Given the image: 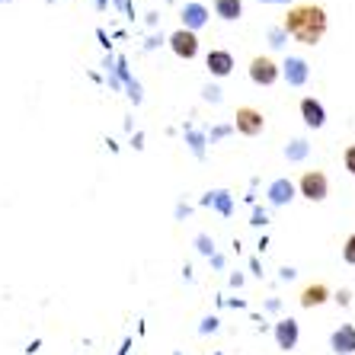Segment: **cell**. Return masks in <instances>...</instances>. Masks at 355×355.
Instances as JSON below:
<instances>
[{"mask_svg": "<svg viewBox=\"0 0 355 355\" xmlns=\"http://www.w3.org/2000/svg\"><path fill=\"white\" fill-rule=\"evenodd\" d=\"M285 33L295 35L297 42H304V45H317L327 33V13L320 7H295L285 19Z\"/></svg>", "mask_w": 355, "mask_h": 355, "instance_id": "cell-1", "label": "cell"}, {"mask_svg": "<svg viewBox=\"0 0 355 355\" xmlns=\"http://www.w3.org/2000/svg\"><path fill=\"white\" fill-rule=\"evenodd\" d=\"M301 192H304L311 202H320V198H327V176L317 173V170L304 173V176H301Z\"/></svg>", "mask_w": 355, "mask_h": 355, "instance_id": "cell-2", "label": "cell"}, {"mask_svg": "<svg viewBox=\"0 0 355 355\" xmlns=\"http://www.w3.org/2000/svg\"><path fill=\"white\" fill-rule=\"evenodd\" d=\"M170 45H173V51L180 58H196V51H198V39L189 29H180V33L170 35Z\"/></svg>", "mask_w": 355, "mask_h": 355, "instance_id": "cell-3", "label": "cell"}, {"mask_svg": "<svg viewBox=\"0 0 355 355\" xmlns=\"http://www.w3.org/2000/svg\"><path fill=\"white\" fill-rule=\"evenodd\" d=\"M250 77H253L257 83H263V87H269V83H275V77H279V67H275L269 58H253V64H250Z\"/></svg>", "mask_w": 355, "mask_h": 355, "instance_id": "cell-4", "label": "cell"}, {"mask_svg": "<svg viewBox=\"0 0 355 355\" xmlns=\"http://www.w3.org/2000/svg\"><path fill=\"white\" fill-rule=\"evenodd\" d=\"M330 346H333V352H339V355H349V352H355V327H339L336 333H333V339H330Z\"/></svg>", "mask_w": 355, "mask_h": 355, "instance_id": "cell-5", "label": "cell"}, {"mask_svg": "<svg viewBox=\"0 0 355 355\" xmlns=\"http://www.w3.org/2000/svg\"><path fill=\"white\" fill-rule=\"evenodd\" d=\"M237 128L243 135H259L263 132V116L257 109H237Z\"/></svg>", "mask_w": 355, "mask_h": 355, "instance_id": "cell-6", "label": "cell"}, {"mask_svg": "<svg viewBox=\"0 0 355 355\" xmlns=\"http://www.w3.org/2000/svg\"><path fill=\"white\" fill-rule=\"evenodd\" d=\"M231 67H234V58L227 55V51H211L208 55V71L215 77H227L231 74Z\"/></svg>", "mask_w": 355, "mask_h": 355, "instance_id": "cell-7", "label": "cell"}, {"mask_svg": "<svg viewBox=\"0 0 355 355\" xmlns=\"http://www.w3.org/2000/svg\"><path fill=\"white\" fill-rule=\"evenodd\" d=\"M285 77L291 87H301L307 80V61L304 58H288L285 61Z\"/></svg>", "mask_w": 355, "mask_h": 355, "instance_id": "cell-8", "label": "cell"}, {"mask_svg": "<svg viewBox=\"0 0 355 355\" xmlns=\"http://www.w3.org/2000/svg\"><path fill=\"white\" fill-rule=\"evenodd\" d=\"M208 19V10L202 7V3H186V10H182V23H186V29H198V26Z\"/></svg>", "mask_w": 355, "mask_h": 355, "instance_id": "cell-9", "label": "cell"}, {"mask_svg": "<svg viewBox=\"0 0 355 355\" xmlns=\"http://www.w3.org/2000/svg\"><path fill=\"white\" fill-rule=\"evenodd\" d=\"M301 112H304V122L311 125V128H320V125L327 122V116H323V106L317 103V99H304V103H301Z\"/></svg>", "mask_w": 355, "mask_h": 355, "instance_id": "cell-10", "label": "cell"}, {"mask_svg": "<svg viewBox=\"0 0 355 355\" xmlns=\"http://www.w3.org/2000/svg\"><path fill=\"white\" fill-rule=\"evenodd\" d=\"M275 339H279L282 349H291L297 343V323L295 320H282L279 327H275Z\"/></svg>", "mask_w": 355, "mask_h": 355, "instance_id": "cell-11", "label": "cell"}, {"mask_svg": "<svg viewBox=\"0 0 355 355\" xmlns=\"http://www.w3.org/2000/svg\"><path fill=\"white\" fill-rule=\"evenodd\" d=\"M291 182L288 180H275L272 186H269V202H272V205H285V202H288L291 198Z\"/></svg>", "mask_w": 355, "mask_h": 355, "instance_id": "cell-12", "label": "cell"}, {"mask_svg": "<svg viewBox=\"0 0 355 355\" xmlns=\"http://www.w3.org/2000/svg\"><path fill=\"white\" fill-rule=\"evenodd\" d=\"M215 10L221 19H237L240 17V0H215Z\"/></svg>", "mask_w": 355, "mask_h": 355, "instance_id": "cell-13", "label": "cell"}, {"mask_svg": "<svg viewBox=\"0 0 355 355\" xmlns=\"http://www.w3.org/2000/svg\"><path fill=\"white\" fill-rule=\"evenodd\" d=\"M323 301H327V288H323V285H311V288L301 295V304H304V307L323 304Z\"/></svg>", "mask_w": 355, "mask_h": 355, "instance_id": "cell-14", "label": "cell"}, {"mask_svg": "<svg viewBox=\"0 0 355 355\" xmlns=\"http://www.w3.org/2000/svg\"><path fill=\"white\" fill-rule=\"evenodd\" d=\"M205 202H208V205L215 202V205L221 208V215H231V202H227V192H211V196H208Z\"/></svg>", "mask_w": 355, "mask_h": 355, "instance_id": "cell-15", "label": "cell"}, {"mask_svg": "<svg viewBox=\"0 0 355 355\" xmlns=\"http://www.w3.org/2000/svg\"><path fill=\"white\" fill-rule=\"evenodd\" d=\"M304 154H307V144H304V141H295V144L288 148V157H291V160H301Z\"/></svg>", "mask_w": 355, "mask_h": 355, "instance_id": "cell-16", "label": "cell"}, {"mask_svg": "<svg viewBox=\"0 0 355 355\" xmlns=\"http://www.w3.org/2000/svg\"><path fill=\"white\" fill-rule=\"evenodd\" d=\"M343 257H346V263H352V266H355V234L346 240V250H343Z\"/></svg>", "mask_w": 355, "mask_h": 355, "instance_id": "cell-17", "label": "cell"}, {"mask_svg": "<svg viewBox=\"0 0 355 355\" xmlns=\"http://www.w3.org/2000/svg\"><path fill=\"white\" fill-rule=\"evenodd\" d=\"M346 170H349V173L355 176V144H352V148L346 150Z\"/></svg>", "mask_w": 355, "mask_h": 355, "instance_id": "cell-18", "label": "cell"}, {"mask_svg": "<svg viewBox=\"0 0 355 355\" xmlns=\"http://www.w3.org/2000/svg\"><path fill=\"white\" fill-rule=\"evenodd\" d=\"M93 3H96V7H99V10H103V7H106V0H93Z\"/></svg>", "mask_w": 355, "mask_h": 355, "instance_id": "cell-19", "label": "cell"}, {"mask_svg": "<svg viewBox=\"0 0 355 355\" xmlns=\"http://www.w3.org/2000/svg\"><path fill=\"white\" fill-rule=\"evenodd\" d=\"M266 3H285V0H266Z\"/></svg>", "mask_w": 355, "mask_h": 355, "instance_id": "cell-20", "label": "cell"}]
</instances>
